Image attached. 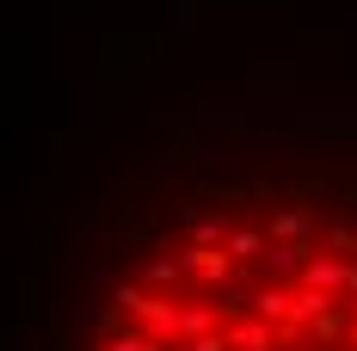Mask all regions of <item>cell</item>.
<instances>
[{
	"instance_id": "1",
	"label": "cell",
	"mask_w": 357,
	"mask_h": 351,
	"mask_svg": "<svg viewBox=\"0 0 357 351\" xmlns=\"http://www.w3.org/2000/svg\"><path fill=\"white\" fill-rule=\"evenodd\" d=\"M117 308L136 320L142 333H154V339H173V345H178V320H185V308L173 302V290H148V283H117Z\"/></svg>"
},
{
	"instance_id": "2",
	"label": "cell",
	"mask_w": 357,
	"mask_h": 351,
	"mask_svg": "<svg viewBox=\"0 0 357 351\" xmlns=\"http://www.w3.org/2000/svg\"><path fill=\"white\" fill-rule=\"evenodd\" d=\"M178 259H185V271H197L204 283H228V278H234V265H241L228 246H204V241H185V246H178Z\"/></svg>"
},
{
	"instance_id": "3",
	"label": "cell",
	"mask_w": 357,
	"mask_h": 351,
	"mask_svg": "<svg viewBox=\"0 0 357 351\" xmlns=\"http://www.w3.org/2000/svg\"><path fill=\"white\" fill-rule=\"evenodd\" d=\"M345 278H351V259H345V253H326V259L314 253V259L302 265V283H308V290H326V296H339Z\"/></svg>"
},
{
	"instance_id": "4",
	"label": "cell",
	"mask_w": 357,
	"mask_h": 351,
	"mask_svg": "<svg viewBox=\"0 0 357 351\" xmlns=\"http://www.w3.org/2000/svg\"><path fill=\"white\" fill-rule=\"evenodd\" d=\"M278 320H265V315H247V320H234L228 327V339H234V351H271L284 333H271Z\"/></svg>"
},
{
	"instance_id": "5",
	"label": "cell",
	"mask_w": 357,
	"mask_h": 351,
	"mask_svg": "<svg viewBox=\"0 0 357 351\" xmlns=\"http://www.w3.org/2000/svg\"><path fill=\"white\" fill-rule=\"evenodd\" d=\"M178 278H185V259H178L173 246H160V253L142 265V283H148V290H178Z\"/></svg>"
},
{
	"instance_id": "6",
	"label": "cell",
	"mask_w": 357,
	"mask_h": 351,
	"mask_svg": "<svg viewBox=\"0 0 357 351\" xmlns=\"http://www.w3.org/2000/svg\"><path fill=\"white\" fill-rule=\"evenodd\" d=\"M289 308H296V290H284V283H265V290H252V315H265V320H278V327H284Z\"/></svg>"
},
{
	"instance_id": "7",
	"label": "cell",
	"mask_w": 357,
	"mask_h": 351,
	"mask_svg": "<svg viewBox=\"0 0 357 351\" xmlns=\"http://www.w3.org/2000/svg\"><path fill=\"white\" fill-rule=\"evenodd\" d=\"M308 228H314V210L308 204H289V210L271 216V241H308Z\"/></svg>"
},
{
	"instance_id": "8",
	"label": "cell",
	"mask_w": 357,
	"mask_h": 351,
	"mask_svg": "<svg viewBox=\"0 0 357 351\" xmlns=\"http://www.w3.org/2000/svg\"><path fill=\"white\" fill-rule=\"evenodd\" d=\"M265 246H271V234H265V228H252V222H234V234H228V253H234V259H259Z\"/></svg>"
},
{
	"instance_id": "9",
	"label": "cell",
	"mask_w": 357,
	"mask_h": 351,
	"mask_svg": "<svg viewBox=\"0 0 357 351\" xmlns=\"http://www.w3.org/2000/svg\"><path fill=\"white\" fill-rule=\"evenodd\" d=\"M210 327H222V308H215V302H191L185 320H178V339H197V333H210Z\"/></svg>"
},
{
	"instance_id": "10",
	"label": "cell",
	"mask_w": 357,
	"mask_h": 351,
	"mask_svg": "<svg viewBox=\"0 0 357 351\" xmlns=\"http://www.w3.org/2000/svg\"><path fill=\"white\" fill-rule=\"evenodd\" d=\"M228 234H234L228 216H197L191 222V241H204V246H228Z\"/></svg>"
},
{
	"instance_id": "11",
	"label": "cell",
	"mask_w": 357,
	"mask_h": 351,
	"mask_svg": "<svg viewBox=\"0 0 357 351\" xmlns=\"http://www.w3.org/2000/svg\"><path fill=\"white\" fill-rule=\"evenodd\" d=\"M173 351H234V339H228V327H210V333H197V339H178Z\"/></svg>"
},
{
	"instance_id": "12",
	"label": "cell",
	"mask_w": 357,
	"mask_h": 351,
	"mask_svg": "<svg viewBox=\"0 0 357 351\" xmlns=\"http://www.w3.org/2000/svg\"><path fill=\"white\" fill-rule=\"evenodd\" d=\"M345 296H351V308H357V259H351V278H345Z\"/></svg>"
},
{
	"instance_id": "13",
	"label": "cell",
	"mask_w": 357,
	"mask_h": 351,
	"mask_svg": "<svg viewBox=\"0 0 357 351\" xmlns=\"http://www.w3.org/2000/svg\"><path fill=\"white\" fill-rule=\"evenodd\" d=\"M345 339H351V351H357V320H351V333H345Z\"/></svg>"
}]
</instances>
